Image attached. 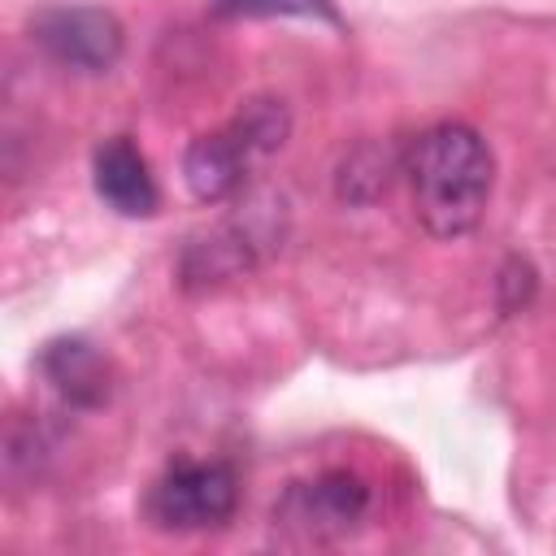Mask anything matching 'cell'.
<instances>
[{
  "instance_id": "obj_1",
  "label": "cell",
  "mask_w": 556,
  "mask_h": 556,
  "mask_svg": "<svg viewBox=\"0 0 556 556\" xmlns=\"http://www.w3.org/2000/svg\"><path fill=\"white\" fill-rule=\"evenodd\" d=\"M413 208L434 239H456L482 222L495 161L486 139L465 122H439L421 130L404 161Z\"/></svg>"
},
{
  "instance_id": "obj_2",
  "label": "cell",
  "mask_w": 556,
  "mask_h": 556,
  "mask_svg": "<svg viewBox=\"0 0 556 556\" xmlns=\"http://www.w3.org/2000/svg\"><path fill=\"white\" fill-rule=\"evenodd\" d=\"M287 139V109L278 100H252L226 130L191 139L182 156L187 187L200 200H226L243 187L252 161L269 156Z\"/></svg>"
},
{
  "instance_id": "obj_3",
  "label": "cell",
  "mask_w": 556,
  "mask_h": 556,
  "mask_svg": "<svg viewBox=\"0 0 556 556\" xmlns=\"http://www.w3.org/2000/svg\"><path fill=\"white\" fill-rule=\"evenodd\" d=\"M239 504V478L226 460H178L148 491V517L161 530H213Z\"/></svg>"
},
{
  "instance_id": "obj_4",
  "label": "cell",
  "mask_w": 556,
  "mask_h": 556,
  "mask_svg": "<svg viewBox=\"0 0 556 556\" xmlns=\"http://www.w3.org/2000/svg\"><path fill=\"white\" fill-rule=\"evenodd\" d=\"M35 43L83 74H104L122 56V26L104 9H48L30 22Z\"/></svg>"
},
{
  "instance_id": "obj_5",
  "label": "cell",
  "mask_w": 556,
  "mask_h": 556,
  "mask_svg": "<svg viewBox=\"0 0 556 556\" xmlns=\"http://www.w3.org/2000/svg\"><path fill=\"white\" fill-rule=\"evenodd\" d=\"M365 504H369V491L356 473H321L313 482L291 486L278 517L304 521L313 534H343L365 517Z\"/></svg>"
},
{
  "instance_id": "obj_6",
  "label": "cell",
  "mask_w": 556,
  "mask_h": 556,
  "mask_svg": "<svg viewBox=\"0 0 556 556\" xmlns=\"http://www.w3.org/2000/svg\"><path fill=\"white\" fill-rule=\"evenodd\" d=\"M91 178H96V191L100 200L122 213V217H148L156 213L161 204V191H156V178L143 161V152L130 143V139H104L91 156Z\"/></svg>"
},
{
  "instance_id": "obj_7",
  "label": "cell",
  "mask_w": 556,
  "mask_h": 556,
  "mask_svg": "<svg viewBox=\"0 0 556 556\" xmlns=\"http://www.w3.org/2000/svg\"><path fill=\"white\" fill-rule=\"evenodd\" d=\"M43 369L56 382L61 395L78 404H100L104 400V365L83 339H61L43 352Z\"/></svg>"
},
{
  "instance_id": "obj_8",
  "label": "cell",
  "mask_w": 556,
  "mask_h": 556,
  "mask_svg": "<svg viewBox=\"0 0 556 556\" xmlns=\"http://www.w3.org/2000/svg\"><path fill=\"white\" fill-rule=\"evenodd\" d=\"M217 17H326L339 22L330 0H213Z\"/></svg>"
}]
</instances>
